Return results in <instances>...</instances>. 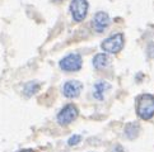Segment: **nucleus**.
I'll use <instances>...</instances> for the list:
<instances>
[{
  "instance_id": "nucleus-1",
  "label": "nucleus",
  "mask_w": 154,
  "mask_h": 152,
  "mask_svg": "<svg viewBox=\"0 0 154 152\" xmlns=\"http://www.w3.org/2000/svg\"><path fill=\"white\" fill-rule=\"evenodd\" d=\"M136 114L143 121H149L154 117V95L141 94L136 98Z\"/></svg>"
},
{
  "instance_id": "nucleus-2",
  "label": "nucleus",
  "mask_w": 154,
  "mask_h": 152,
  "mask_svg": "<svg viewBox=\"0 0 154 152\" xmlns=\"http://www.w3.org/2000/svg\"><path fill=\"white\" fill-rule=\"evenodd\" d=\"M124 46H125V36L121 32L109 36L101 43L102 51L109 53V55H116L120 51H122Z\"/></svg>"
},
{
  "instance_id": "nucleus-3",
  "label": "nucleus",
  "mask_w": 154,
  "mask_h": 152,
  "mask_svg": "<svg viewBox=\"0 0 154 152\" xmlns=\"http://www.w3.org/2000/svg\"><path fill=\"white\" fill-rule=\"evenodd\" d=\"M83 65V58L79 53H69L64 58H61V61L59 62V66L63 71L66 72H75L79 71Z\"/></svg>"
},
{
  "instance_id": "nucleus-4",
  "label": "nucleus",
  "mask_w": 154,
  "mask_h": 152,
  "mask_svg": "<svg viewBox=\"0 0 154 152\" xmlns=\"http://www.w3.org/2000/svg\"><path fill=\"white\" fill-rule=\"evenodd\" d=\"M79 115V110L76 105L74 104H66L61 110L57 113V117H56V121L60 126H68L71 122H74L76 118Z\"/></svg>"
},
{
  "instance_id": "nucleus-5",
  "label": "nucleus",
  "mask_w": 154,
  "mask_h": 152,
  "mask_svg": "<svg viewBox=\"0 0 154 152\" xmlns=\"http://www.w3.org/2000/svg\"><path fill=\"white\" fill-rule=\"evenodd\" d=\"M88 9H89V4L87 0H71L70 13L75 22L84 20L88 14Z\"/></svg>"
},
{
  "instance_id": "nucleus-6",
  "label": "nucleus",
  "mask_w": 154,
  "mask_h": 152,
  "mask_svg": "<svg viewBox=\"0 0 154 152\" xmlns=\"http://www.w3.org/2000/svg\"><path fill=\"white\" fill-rule=\"evenodd\" d=\"M109 24H111V18L106 12H97L92 19V28L98 33L104 32Z\"/></svg>"
},
{
  "instance_id": "nucleus-7",
  "label": "nucleus",
  "mask_w": 154,
  "mask_h": 152,
  "mask_svg": "<svg viewBox=\"0 0 154 152\" xmlns=\"http://www.w3.org/2000/svg\"><path fill=\"white\" fill-rule=\"evenodd\" d=\"M82 90H83V83H80L79 80H69L63 86V94L68 99L78 98Z\"/></svg>"
},
{
  "instance_id": "nucleus-8",
  "label": "nucleus",
  "mask_w": 154,
  "mask_h": 152,
  "mask_svg": "<svg viewBox=\"0 0 154 152\" xmlns=\"http://www.w3.org/2000/svg\"><path fill=\"white\" fill-rule=\"evenodd\" d=\"M109 89H111V84L107 83V81H103V80L97 81V83L93 85V96L98 100H103L104 93Z\"/></svg>"
},
{
  "instance_id": "nucleus-9",
  "label": "nucleus",
  "mask_w": 154,
  "mask_h": 152,
  "mask_svg": "<svg viewBox=\"0 0 154 152\" xmlns=\"http://www.w3.org/2000/svg\"><path fill=\"white\" fill-rule=\"evenodd\" d=\"M140 133V126L136 122H129L125 124V129H124V134L128 139H135L137 138V136Z\"/></svg>"
},
{
  "instance_id": "nucleus-10",
  "label": "nucleus",
  "mask_w": 154,
  "mask_h": 152,
  "mask_svg": "<svg viewBox=\"0 0 154 152\" xmlns=\"http://www.w3.org/2000/svg\"><path fill=\"white\" fill-rule=\"evenodd\" d=\"M109 56L108 53L103 52V53H97V55L93 57V66H94V69L97 70H102L104 67H107L109 65Z\"/></svg>"
},
{
  "instance_id": "nucleus-11",
  "label": "nucleus",
  "mask_w": 154,
  "mask_h": 152,
  "mask_svg": "<svg viewBox=\"0 0 154 152\" xmlns=\"http://www.w3.org/2000/svg\"><path fill=\"white\" fill-rule=\"evenodd\" d=\"M40 84L36 83V81H29V83H27L23 88V94L26 96H32L33 94H36L38 90H40Z\"/></svg>"
},
{
  "instance_id": "nucleus-12",
  "label": "nucleus",
  "mask_w": 154,
  "mask_h": 152,
  "mask_svg": "<svg viewBox=\"0 0 154 152\" xmlns=\"http://www.w3.org/2000/svg\"><path fill=\"white\" fill-rule=\"evenodd\" d=\"M80 141H82V136H80V134H74V136H71V137L68 139V146L73 147V146L78 145Z\"/></svg>"
},
{
  "instance_id": "nucleus-13",
  "label": "nucleus",
  "mask_w": 154,
  "mask_h": 152,
  "mask_svg": "<svg viewBox=\"0 0 154 152\" xmlns=\"http://www.w3.org/2000/svg\"><path fill=\"white\" fill-rule=\"evenodd\" d=\"M146 55L149 58H154V42H152L150 45L146 47Z\"/></svg>"
},
{
  "instance_id": "nucleus-14",
  "label": "nucleus",
  "mask_w": 154,
  "mask_h": 152,
  "mask_svg": "<svg viewBox=\"0 0 154 152\" xmlns=\"http://www.w3.org/2000/svg\"><path fill=\"white\" fill-rule=\"evenodd\" d=\"M113 152H125V150L122 148V146L117 145V146H115V148H113Z\"/></svg>"
},
{
  "instance_id": "nucleus-15",
  "label": "nucleus",
  "mask_w": 154,
  "mask_h": 152,
  "mask_svg": "<svg viewBox=\"0 0 154 152\" xmlns=\"http://www.w3.org/2000/svg\"><path fill=\"white\" fill-rule=\"evenodd\" d=\"M18 152H33V150H31V148H26V150H20Z\"/></svg>"
},
{
  "instance_id": "nucleus-16",
  "label": "nucleus",
  "mask_w": 154,
  "mask_h": 152,
  "mask_svg": "<svg viewBox=\"0 0 154 152\" xmlns=\"http://www.w3.org/2000/svg\"><path fill=\"white\" fill-rule=\"evenodd\" d=\"M56 1H61V0H56Z\"/></svg>"
}]
</instances>
